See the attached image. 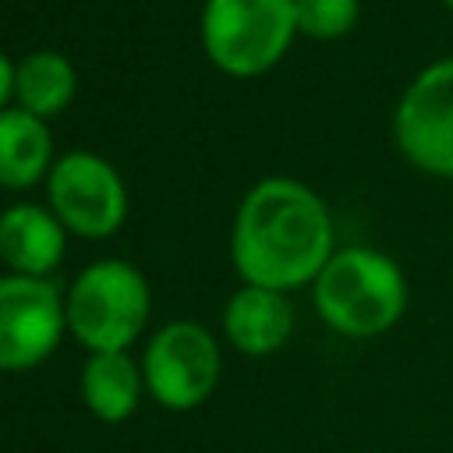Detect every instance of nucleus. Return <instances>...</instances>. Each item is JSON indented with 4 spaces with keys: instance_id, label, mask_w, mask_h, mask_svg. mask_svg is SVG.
<instances>
[{
    "instance_id": "obj_1",
    "label": "nucleus",
    "mask_w": 453,
    "mask_h": 453,
    "mask_svg": "<svg viewBox=\"0 0 453 453\" xmlns=\"http://www.w3.org/2000/svg\"><path fill=\"white\" fill-rule=\"evenodd\" d=\"M333 251L329 209L308 184L269 177L244 195L230 237V255L244 283L287 294L315 283Z\"/></svg>"
},
{
    "instance_id": "obj_2",
    "label": "nucleus",
    "mask_w": 453,
    "mask_h": 453,
    "mask_svg": "<svg viewBox=\"0 0 453 453\" xmlns=\"http://www.w3.org/2000/svg\"><path fill=\"white\" fill-rule=\"evenodd\" d=\"M319 319L350 340H372L389 333L407 311L403 269L375 248H340L311 283Z\"/></svg>"
},
{
    "instance_id": "obj_3",
    "label": "nucleus",
    "mask_w": 453,
    "mask_h": 453,
    "mask_svg": "<svg viewBox=\"0 0 453 453\" xmlns=\"http://www.w3.org/2000/svg\"><path fill=\"white\" fill-rule=\"evenodd\" d=\"M64 311L67 329L92 354L127 350L149 322V283L131 262L99 258L74 276Z\"/></svg>"
},
{
    "instance_id": "obj_4",
    "label": "nucleus",
    "mask_w": 453,
    "mask_h": 453,
    "mask_svg": "<svg viewBox=\"0 0 453 453\" xmlns=\"http://www.w3.org/2000/svg\"><path fill=\"white\" fill-rule=\"evenodd\" d=\"M297 32L294 0H205L202 46L226 74H262Z\"/></svg>"
},
{
    "instance_id": "obj_5",
    "label": "nucleus",
    "mask_w": 453,
    "mask_h": 453,
    "mask_svg": "<svg viewBox=\"0 0 453 453\" xmlns=\"http://www.w3.org/2000/svg\"><path fill=\"white\" fill-rule=\"evenodd\" d=\"M142 375L159 407L191 411L219 382V343L198 322H170L145 343Z\"/></svg>"
},
{
    "instance_id": "obj_6",
    "label": "nucleus",
    "mask_w": 453,
    "mask_h": 453,
    "mask_svg": "<svg viewBox=\"0 0 453 453\" xmlns=\"http://www.w3.org/2000/svg\"><path fill=\"white\" fill-rule=\"evenodd\" d=\"M393 138L411 166L453 180V57L428 64L403 88Z\"/></svg>"
},
{
    "instance_id": "obj_7",
    "label": "nucleus",
    "mask_w": 453,
    "mask_h": 453,
    "mask_svg": "<svg viewBox=\"0 0 453 453\" xmlns=\"http://www.w3.org/2000/svg\"><path fill=\"white\" fill-rule=\"evenodd\" d=\"M67 326L64 297L42 276H0V372H25L46 361Z\"/></svg>"
},
{
    "instance_id": "obj_8",
    "label": "nucleus",
    "mask_w": 453,
    "mask_h": 453,
    "mask_svg": "<svg viewBox=\"0 0 453 453\" xmlns=\"http://www.w3.org/2000/svg\"><path fill=\"white\" fill-rule=\"evenodd\" d=\"M53 216L81 237H110L127 212L120 173L96 152H67L50 166Z\"/></svg>"
},
{
    "instance_id": "obj_9",
    "label": "nucleus",
    "mask_w": 453,
    "mask_h": 453,
    "mask_svg": "<svg viewBox=\"0 0 453 453\" xmlns=\"http://www.w3.org/2000/svg\"><path fill=\"white\" fill-rule=\"evenodd\" d=\"M223 333L241 354H276L294 333V304L280 290L244 283L223 308Z\"/></svg>"
},
{
    "instance_id": "obj_10",
    "label": "nucleus",
    "mask_w": 453,
    "mask_h": 453,
    "mask_svg": "<svg viewBox=\"0 0 453 453\" xmlns=\"http://www.w3.org/2000/svg\"><path fill=\"white\" fill-rule=\"evenodd\" d=\"M0 258L18 276L53 273L64 258V223L28 202H18L0 212Z\"/></svg>"
},
{
    "instance_id": "obj_11",
    "label": "nucleus",
    "mask_w": 453,
    "mask_h": 453,
    "mask_svg": "<svg viewBox=\"0 0 453 453\" xmlns=\"http://www.w3.org/2000/svg\"><path fill=\"white\" fill-rule=\"evenodd\" d=\"M142 386H145L142 365L127 350L92 354L81 368V400L106 425H120L138 411Z\"/></svg>"
},
{
    "instance_id": "obj_12",
    "label": "nucleus",
    "mask_w": 453,
    "mask_h": 453,
    "mask_svg": "<svg viewBox=\"0 0 453 453\" xmlns=\"http://www.w3.org/2000/svg\"><path fill=\"white\" fill-rule=\"evenodd\" d=\"M53 142L42 117L28 110H0V184L28 188L50 170Z\"/></svg>"
},
{
    "instance_id": "obj_13",
    "label": "nucleus",
    "mask_w": 453,
    "mask_h": 453,
    "mask_svg": "<svg viewBox=\"0 0 453 453\" xmlns=\"http://www.w3.org/2000/svg\"><path fill=\"white\" fill-rule=\"evenodd\" d=\"M14 96L35 117L60 113L74 96V67L57 50H35L14 67Z\"/></svg>"
},
{
    "instance_id": "obj_14",
    "label": "nucleus",
    "mask_w": 453,
    "mask_h": 453,
    "mask_svg": "<svg viewBox=\"0 0 453 453\" xmlns=\"http://www.w3.org/2000/svg\"><path fill=\"white\" fill-rule=\"evenodd\" d=\"M297 32L311 39H340L357 21V0H294Z\"/></svg>"
},
{
    "instance_id": "obj_15",
    "label": "nucleus",
    "mask_w": 453,
    "mask_h": 453,
    "mask_svg": "<svg viewBox=\"0 0 453 453\" xmlns=\"http://www.w3.org/2000/svg\"><path fill=\"white\" fill-rule=\"evenodd\" d=\"M11 92H14V67H11V60L0 53V110H4V103H7Z\"/></svg>"
},
{
    "instance_id": "obj_16",
    "label": "nucleus",
    "mask_w": 453,
    "mask_h": 453,
    "mask_svg": "<svg viewBox=\"0 0 453 453\" xmlns=\"http://www.w3.org/2000/svg\"><path fill=\"white\" fill-rule=\"evenodd\" d=\"M442 4H446V7H449V11H453V0H442Z\"/></svg>"
}]
</instances>
